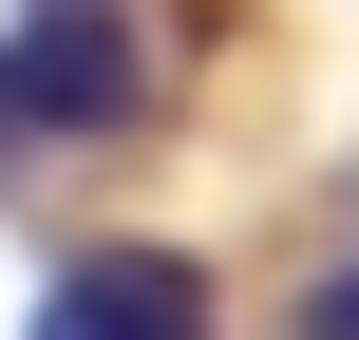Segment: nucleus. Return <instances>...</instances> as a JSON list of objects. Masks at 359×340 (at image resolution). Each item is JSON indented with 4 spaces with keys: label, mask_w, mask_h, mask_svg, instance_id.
Returning a JSON list of instances; mask_svg holds the SVG:
<instances>
[{
    "label": "nucleus",
    "mask_w": 359,
    "mask_h": 340,
    "mask_svg": "<svg viewBox=\"0 0 359 340\" xmlns=\"http://www.w3.org/2000/svg\"><path fill=\"white\" fill-rule=\"evenodd\" d=\"M151 114V38L114 19V0H38L19 38H0V151H95V132H133Z\"/></svg>",
    "instance_id": "obj_1"
},
{
    "label": "nucleus",
    "mask_w": 359,
    "mask_h": 340,
    "mask_svg": "<svg viewBox=\"0 0 359 340\" xmlns=\"http://www.w3.org/2000/svg\"><path fill=\"white\" fill-rule=\"evenodd\" d=\"M19 340H208V284H189L170 246H76Z\"/></svg>",
    "instance_id": "obj_2"
},
{
    "label": "nucleus",
    "mask_w": 359,
    "mask_h": 340,
    "mask_svg": "<svg viewBox=\"0 0 359 340\" xmlns=\"http://www.w3.org/2000/svg\"><path fill=\"white\" fill-rule=\"evenodd\" d=\"M303 340H359V265H322V284H303Z\"/></svg>",
    "instance_id": "obj_3"
}]
</instances>
